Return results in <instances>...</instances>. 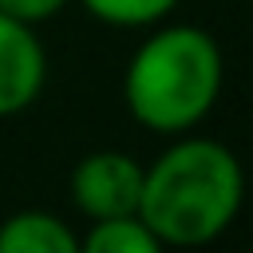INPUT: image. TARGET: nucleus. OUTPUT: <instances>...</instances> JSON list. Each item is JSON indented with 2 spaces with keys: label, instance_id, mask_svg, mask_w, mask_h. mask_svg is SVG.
Masks as SVG:
<instances>
[{
  "label": "nucleus",
  "instance_id": "nucleus-1",
  "mask_svg": "<svg viewBox=\"0 0 253 253\" xmlns=\"http://www.w3.org/2000/svg\"><path fill=\"white\" fill-rule=\"evenodd\" d=\"M245 202V170L217 138L186 130L150 166H142L138 217L158 245H210L221 237Z\"/></svg>",
  "mask_w": 253,
  "mask_h": 253
},
{
  "label": "nucleus",
  "instance_id": "nucleus-2",
  "mask_svg": "<svg viewBox=\"0 0 253 253\" xmlns=\"http://www.w3.org/2000/svg\"><path fill=\"white\" fill-rule=\"evenodd\" d=\"M221 79L225 59L217 40L206 28L170 24L134 47L123 71V103L138 126L154 134H186L213 111Z\"/></svg>",
  "mask_w": 253,
  "mask_h": 253
},
{
  "label": "nucleus",
  "instance_id": "nucleus-3",
  "mask_svg": "<svg viewBox=\"0 0 253 253\" xmlns=\"http://www.w3.org/2000/svg\"><path fill=\"white\" fill-rule=\"evenodd\" d=\"M142 166L123 150H91L71 170V202L87 221L138 213Z\"/></svg>",
  "mask_w": 253,
  "mask_h": 253
},
{
  "label": "nucleus",
  "instance_id": "nucleus-4",
  "mask_svg": "<svg viewBox=\"0 0 253 253\" xmlns=\"http://www.w3.org/2000/svg\"><path fill=\"white\" fill-rule=\"evenodd\" d=\"M47 79V55L32 24L0 12V119L28 111Z\"/></svg>",
  "mask_w": 253,
  "mask_h": 253
},
{
  "label": "nucleus",
  "instance_id": "nucleus-5",
  "mask_svg": "<svg viewBox=\"0 0 253 253\" xmlns=\"http://www.w3.org/2000/svg\"><path fill=\"white\" fill-rule=\"evenodd\" d=\"M0 253H79V233L47 210H20L0 225Z\"/></svg>",
  "mask_w": 253,
  "mask_h": 253
},
{
  "label": "nucleus",
  "instance_id": "nucleus-6",
  "mask_svg": "<svg viewBox=\"0 0 253 253\" xmlns=\"http://www.w3.org/2000/svg\"><path fill=\"white\" fill-rule=\"evenodd\" d=\"M158 249H162L158 237L142 225L138 213L91 221V229L79 237V253H158Z\"/></svg>",
  "mask_w": 253,
  "mask_h": 253
},
{
  "label": "nucleus",
  "instance_id": "nucleus-7",
  "mask_svg": "<svg viewBox=\"0 0 253 253\" xmlns=\"http://www.w3.org/2000/svg\"><path fill=\"white\" fill-rule=\"evenodd\" d=\"M79 4L87 8V16L111 28H154L178 8V0H79Z\"/></svg>",
  "mask_w": 253,
  "mask_h": 253
},
{
  "label": "nucleus",
  "instance_id": "nucleus-8",
  "mask_svg": "<svg viewBox=\"0 0 253 253\" xmlns=\"http://www.w3.org/2000/svg\"><path fill=\"white\" fill-rule=\"evenodd\" d=\"M63 4L67 0H0V12H8V16H16V20L36 28L40 20H51Z\"/></svg>",
  "mask_w": 253,
  "mask_h": 253
}]
</instances>
